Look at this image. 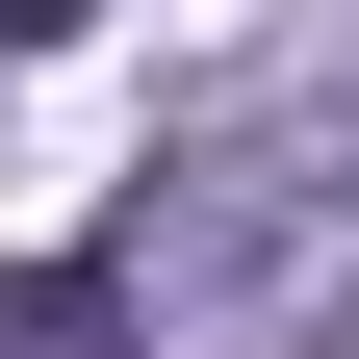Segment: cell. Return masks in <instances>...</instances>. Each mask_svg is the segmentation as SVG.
<instances>
[{
	"label": "cell",
	"mask_w": 359,
	"mask_h": 359,
	"mask_svg": "<svg viewBox=\"0 0 359 359\" xmlns=\"http://www.w3.org/2000/svg\"><path fill=\"white\" fill-rule=\"evenodd\" d=\"M0 359H154V334H128V283H103V231L0 283Z\"/></svg>",
	"instance_id": "obj_2"
},
{
	"label": "cell",
	"mask_w": 359,
	"mask_h": 359,
	"mask_svg": "<svg viewBox=\"0 0 359 359\" xmlns=\"http://www.w3.org/2000/svg\"><path fill=\"white\" fill-rule=\"evenodd\" d=\"M77 26H103V0H0V52H77Z\"/></svg>",
	"instance_id": "obj_3"
},
{
	"label": "cell",
	"mask_w": 359,
	"mask_h": 359,
	"mask_svg": "<svg viewBox=\"0 0 359 359\" xmlns=\"http://www.w3.org/2000/svg\"><path fill=\"white\" fill-rule=\"evenodd\" d=\"M103 283L154 359H334L359 334V128H205L103 205Z\"/></svg>",
	"instance_id": "obj_1"
}]
</instances>
